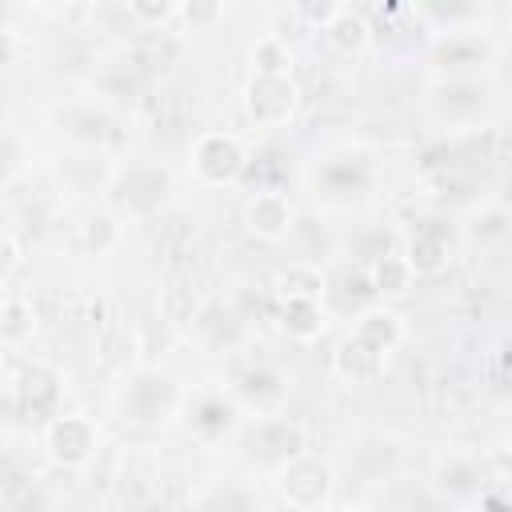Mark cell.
Here are the masks:
<instances>
[{
    "instance_id": "5bb4252c",
    "label": "cell",
    "mask_w": 512,
    "mask_h": 512,
    "mask_svg": "<svg viewBox=\"0 0 512 512\" xmlns=\"http://www.w3.org/2000/svg\"><path fill=\"white\" fill-rule=\"evenodd\" d=\"M412 264L404 260V256H380L376 264H372V292H380V296H400V292H408L412 288Z\"/></svg>"
},
{
    "instance_id": "277c9868",
    "label": "cell",
    "mask_w": 512,
    "mask_h": 512,
    "mask_svg": "<svg viewBox=\"0 0 512 512\" xmlns=\"http://www.w3.org/2000/svg\"><path fill=\"white\" fill-rule=\"evenodd\" d=\"M296 84L292 76H252L248 84V116L256 124H284L296 112Z\"/></svg>"
},
{
    "instance_id": "ba28073f",
    "label": "cell",
    "mask_w": 512,
    "mask_h": 512,
    "mask_svg": "<svg viewBox=\"0 0 512 512\" xmlns=\"http://www.w3.org/2000/svg\"><path fill=\"white\" fill-rule=\"evenodd\" d=\"M240 396H244L248 408H256L260 416H268V412H276L280 400H284V376L272 372V368H252V372L244 376V384H240Z\"/></svg>"
},
{
    "instance_id": "7c38bea8",
    "label": "cell",
    "mask_w": 512,
    "mask_h": 512,
    "mask_svg": "<svg viewBox=\"0 0 512 512\" xmlns=\"http://www.w3.org/2000/svg\"><path fill=\"white\" fill-rule=\"evenodd\" d=\"M324 40H328L332 48H340V52H360V48L368 44V24H364L360 12L340 8V12L332 16V24L324 28Z\"/></svg>"
},
{
    "instance_id": "8fae6325",
    "label": "cell",
    "mask_w": 512,
    "mask_h": 512,
    "mask_svg": "<svg viewBox=\"0 0 512 512\" xmlns=\"http://www.w3.org/2000/svg\"><path fill=\"white\" fill-rule=\"evenodd\" d=\"M280 328L292 340H312L324 328L320 316V300H280Z\"/></svg>"
},
{
    "instance_id": "52a82bcc",
    "label": "cell",
    "mask_w": 512,
    "mask_h": 512,
    "mask_svg": "<svg viewBox=\"0 0 512 512\" xmlns=\"http://www.w3.org/2000/svg\"><path fill=\"white\" fill-rule=\"evenodd\" d=\"M352 336L356 340H364L372 352H392L396 344H400V336H404V328H400V316L396 312H388V308H368L360 320H356V328H352Z\"/></svg>"
},
{
    "instance_id": "44dd1931",
    "label": "cell",
    "mask_w": 512,
    "mask_h": 512,
    "mask_svg": "<svg viewBox=\"0 0 512 512\" xmlns=\"http://www.w3.org/2000/svg\"><path fill=\"white\" fill-rule=\"evenodd\" d=\"M4 252H8V260H4V272H12V268L20 264V256H16V236H12V232L4 236Z\"/></svg>"
},
{
    "instance_id": "9a60e30c",
    "label": "cell",
    "mask_w": 512,
    "mask_h": 512,
    "mask_svg": "<svg viewBox=\"0 0 512 512\" xmlns=\"http://www.w3.org/2000/svg\"><path fill=\"white\" fill-rule=\"evenodd\" d=\"M20 396H24V404H28L32 412L52 408V404H56V396H60L56 376H52L48 368H28V372H24V384H20Z\"/></svg>"
},
{
    "instance_id": "ac0fdd59",
    "label": "cell",
    "mask_w": 512,
    "mask_h": 512,
    "mask_svg": "<svg viewBox=\"0 0 512 512\" xmlns=\"http://www.w3.org/2000/svg\"><path fill=\"white\" fill-rule=\"evenodd\" d=\"M112 236H116V220H112V216H92V220H88V244H92L96 252L108 248Z\"/></svg>"
},
{
    "instance_id": "4fadbf2b",
    "label": "cell",
    "mask_w": 512,
    "mask_h": 512,
    "mask_svg": "<svg viewBox=\"0 0 512 512\" xmlns=\"http://www.w3.org/2000/svg\"><path fill=\"white\" fill-rule=\"evenodd\" d=\"M252 68H256V76H288L292 72V48H288V40L276 36V32L260 36L256 48H252Z\"/></svg>"
},
{
    "instance_id": "8992f818",
    "label": "cell",
    "mask_w": 512,
    "mask_h": 512,
    "mask_svg": "<svg viewBox=\"0 0 512 512\" xmlns=\"http://www.w3.org/2000/svg\"><path fill=\"white\" fill-rule=\"evenodd\" d=\"M404 260L412 264L416 276H436V272H444L448 260H452V244H448L444 228H436V224H420V228L412 232V240H408Z\"/></svg>"
},
{
    "instance_id": "2e32d148",
    "label": "cell",
    "mask_w": 512,
    "mask_h": 512,
    "mask_svg": "<svg viewBox=\"0 0 512 512\" xmlns=\"http://www.w3.org/2000/svg\"><path fill=\"white\" fill-rule=\"evenodd\" d=\"M24 336H32V308L20 296H8L4 300V312H0V340L12 348Z\"/></svg>"
},
{
    "instance_id": "ffe728a7",
    "label": "cell",
    "mask_w": 512,
    "mask_h": 512,
    "mask_svg": "<svg viewBox=\"0 0 512 512\" xmlns=\"http://www.w3.org/2000/svg\"><path fill=\"white\" fill-rule=\"evenodd\" d=\"M180 16H188V20L196 24V20H212V16H220V8H216V4H208V8H200V4H188V8H180Z\"/></svg>"
},
{
    "instance_id": "7a4b0ae2",
    "label": "cell",
    "mask_w": 512,
    "mask_h": 512,
    "mask_svg": "<svg viewBox=\"0 0 512 512\" xmlns=\"http://www.w3.org/2000/svg\"><path fill=\"white\" fill-rule=\"evenodd\" d=\"M192 168L204 184H232L248 168V152L232 132H204L192 144Z\"/></svg>"
},
{
    "instance_id": "6da1fadb",
    "label": "cell",
    "mask_w": 512,
    "mask_h": 512,
    "mask_svg": "<svg viewBox=\"0 0 512 512\" xmlns=\"http://www.w3.org/2000/svg\"><path fill=\"white\" fill-rule=\"evenodd\" d=\"M328 488H332V472L316 456H292L276 472V492L296 512H316L328 500Z\"/></svg>"
},
{
    "instance_id": "3957f363",
    "label": "cell",
    "mask_w": 512,
    "mask_h": 512,
    "mask_svg": "<svg viewBox=\"0 0 512 512\" xmlns=\"http://www.w3.org/2000/svg\"><path fill=\"white\" fill-rule=\"evenodd\" d=\"M44 440H48V456L56 464H64V468H80L96 452V428L84 416H56L48 424V436Z\"/></svg>"
},
{
    "instance_id": "e0dca14e",
    "label": "cell",
    "mask_w": 512,
    "mask_h": 512,
    "mask_svg": "<svg viewBox=\"0 0 512 512\" xmlns=\"http://www.w3.org/2000/svg\"><path fill=\"white\" fill-rule=\"evenodd\" d=\"M228 424H232V408H228L224 400H204V404L196 408V416H192V428L204 432V436H216V432H224Z\"/></svg>"
},
{
    "instance_id": "9c48e42d",
    "label": "cell",
    "mask_w": 512,
    "mask_h": 512,
    "mask_svg": "<svg viewBox=\"0 0 512 512\" xmlns=\"http://www.w3.org/2000/svg\"><path fill=\"white\" fill-rule=\"evenodd\" d=\"M380 364H384V356L380 352H372L364 340H356V336H348L340 348H336V372L344 376V380H372L376 372H380Z\"/></svg>"
},
{
    "instance_id": "5b68a950",
    "label": "cell",
    "mask_w": 512,
    "mask_h": 512,
    "mask_svg": "<svg viewBox=\"0 0 512 512\" xmlns=\"http://www.w3.org/2000/svg\"><path fill=\"white\" fill-rule=\"evenodd\" d=\"M244 224H248L256 236H264V240H280V236L292 228V204H288V196L276 192V188H260V192L244 204Z\"/></svg>"
},
{
    "instance_id": "d6986e66",
    "label": "cell",
    "mask_w": 512,
    "mask_h": 512,
    "mask_svg": "<svg viewBox=\"0 0 512 512\" xmlns=\"http://www.w3.org/2000/svg\"><path fill=\"white\" fill-rule=\"evenodd\" d=\"M128 12H132L136 20H168L176 8H172V4H132Z\"/></svg>"
},
{
    "instance_id": "30bf717a",
    "label": "cell",
    "mask_w": 512,
    "mask_h": 512,
    "mask_svg": "<svg viewBox=\"0 0 512 512\" xmlns=\"http://www.w3.org/2000/svg\"><path fill=\"white\" fill-rule=\"evenodd\" d=\"M324 292V276L316 264H288L276 276V296L280 300H320Z\"/></svg>"
}]
</instances>
